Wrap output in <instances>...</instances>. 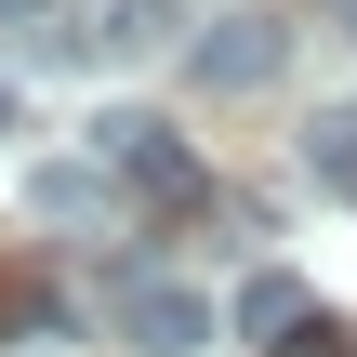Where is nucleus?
Wrapping results in <instances>:
<instances>
[{"label": "nucleus", "mask_w": 357, "mask_h": 357, "mask_svg": "<svg viewBox=\"0 0 357 357\" xmlns=\"http://www.w3.org/2000/svg\"><path fill=\"white\" fill-rule=\"evenodd\" d=\"M119 344L132 357H199L212 344V305H199L185 278H132V291H119Z\"/></svg>", "instance_id": "nucleus-1"}, {"label": "nucleus", "mask_w": 357, "mask_h": 357, "mask_svg": "<svg viewBox=\"0 0 357 357\" xmlns=\"http://www.w3.org/2000/svg\"><path fill=\"white\" fill-rule=\"evenodd\" d=\"M265 66H278V26H252V13H238V26H212V40H199V79H212V93H252V79H265Z\"/></svg>", "instance_id": "nucleus-2"}, {"label": "nucleus", "mask_w": 357, "mask_h": 357, "mask_svg": "<svg viewBox=\"0 0 357 357\" xmlns=\"http://www.w3.org/2000/svg\"><path fill=\"white\" fill-rule=\"evenodd\" d=\"M26 212L53 225V212H106V185H93V159H40V185H26Z\"/></svg>", "instance_id": "nucleus-3"}, {"label": "nucleus", "mask_w": 357, "mask_h": 357, "mask_svg": "<svg viewBox=\"0 0 357 357\" xmlns=\"http://www.w3.org/2000/svg\"><path fill=\"white\" fill-rule=\"evenodd\" d=\"M238 331H252V344H265V331H318V318H305V278H252V291H238Z\"/></svg>", "instance_id": "nucleus-4"}, {"label": "nucleus", "mask_w": 357, "mask_h": 357, "mask_svg": "<svg viewBox=\"0 0 357 357\" xmlns=\"http://www.w3.org/2000/svg\"><path fill=\"white\" fill-rule=\"evenodd\" d=\"M305 159H318V185H344V199H357V106H344V119H318Z\"/></svg>", "instance_id": "nucleus-5"}, {"label": "nucleus", "mask_w": 357, "mask_h": 357, "mask_svg": "<svg viewBox=\"0 0 357 357\" xmlns=\"http://www.w3.org/2000/svg\"><path fill=\"white\" fill-rule=\"evenodd\" d=\"M0 132H13V79H0Z\"/></svg>", "instance_id": "nucleus-6"}, {"label": "nucleus", "mask_w": 357, "mask_h": 357, "mask_svg": "<svg viewBox=\"0 0 357 357\" xmlns=\"http://www.w3.org/2000/svg\"><path fill=\"white\" fill-rule=\"evenodd\" d=\"M13 13H26V0H0V26H13Z\"/></svg>", "instance_id": "nucleus-7"}, {"label": "nucleus", "mask_w": 357, "mask_h": 357, "mask_svg": "<svg viewBox=\"0 0 357 357\" xmlns=\"http://www.w3.org/2000/svg\"><path fill=\"white\" fill-rule=\"evenodd\" d=\"M344 13H357V0H344Z\"/></svg>", "instance_id": "nucleus-8"}]
</instances>
